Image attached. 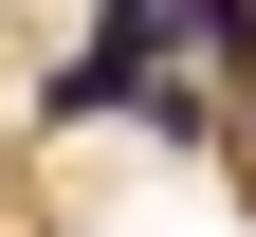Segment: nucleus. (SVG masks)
<instances>
[{
    "instance_id": "f257e3e1",
    "label": "nucleus",
    "mask_w": 256,
    "mask_h": 237,
    "mask_svg": "<svg viewBox=\"0 0 256 237\" xmlns=\"http://www.w3.org/2000/svg\"><path fill=\"white\" fill-rule=\"evenodd\" d=\"M183 18V55H256V0H165Z\"/></svg>"
}]
</instances>
